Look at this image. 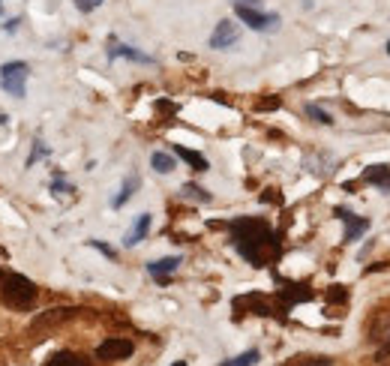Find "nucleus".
Listing matches in <instances>:
<instances>
[{"label": "nucleus", "instance_id": "21", "mask_svg": "<svg viewBox=\"0 0 390 366\" xmlns=\"http://www.w3.org/2000/svg\"><path fill=\"white\" fill-rule=\"evenodd\" d=\"M48 154H52V150L45 147V142H42V138H36V142H33V150H30V156H28V168H33L36 162H40V159H45Z\"/></svg>", "mask_w": 390, "mask_h": 366}, {"label": "nucleus", "instance_id": "2", "mask_svg": "<svg viewBox=\"0 0 390 366\" xmlns=\"http://www.w3.org/2000/svg\"><path fill=\"white\" fill-rule=\"evenodd\" d=\"M36 285L28 280L24 273H6L4 282H0V300H4V307L9 309H30L36 304Z\"/></svg>", "mask_w": 390, "mask_h": 366}, {"label": "nucleus", "instance_id": "15", "mask_svg": "<svg viewBox=\"0 0 390 366\" xmlns=\"http://www.w3.org/2000/svg\"><path fill=\"white\" fill-rule=\"evenodd\" d=\"M42 366H91V360L84 355H75V351H57V355H52Z\"/></svg>", "mask_w": 390, "mask_h": 366}, {"label": "nucleus", "instance_id": "16", "mask_svg": "<svg viewBox=\"0 0 390 366\" xmlns=\"http://www.w3.org/2000/svg\"><path fill=\"white\" fill-rule=\"evenodd\" d=\"M174 156H180L193 171H207V168H210V162H207L205 156L195 154V150H186V147H180V144L174 147Z\"/></svg>", "mask_w": 390, "mask_h": 366}, {"label": "nucleus", "instance_id": "33", "mask_svg": "<svg viewBox=\"0 0 390 366\" xmlns=\"http://www.w3.org/2000/svg\"><path fill=\"white\" fill-rule=\"evenodd\" d=\"M387 55H390V42H387Z\"/></svg>", "mask_w": 390, "mask_h": 366}, {"label": "nucleus", "instance_id": "13", "mask_svg": "<svg viewBox=\"0 0 390 366\" xmlns=\"http://www.w3.org/2000/svg\"><path fill=\"white\" fill-rule=\"evenodd\" d=\"M280 297L285 300V304H282V312H285V309H292L294 304L312 300V288L309 285H288V288H282V292H280Z\"/></svg>", "mask_w": 390, "mask_h": 366}, {"label": "nucleus", "instance_id": "11", "mask_svg": "<svg viewBox=\"0 0 390 366\" xmlns=\"http://www.w3.org/2000/svg\"><path fill=\"white\" fill-rule=\"evenodd\" d=\"M138 186H142V178H138V174L132 171V174H127V178H123V186H120V193L115 195V198H111V207H115V210H120L123 205H127V201L138 193Z\"/></svg>", "mask_w": 390, "mask_h": 366}, {"label": "nucleus", "instance_id": "26", "mask_svg": "<svg viewBox=\"0 0 390 366\" xmlns=\"http://www.w3.org/2000/svg\"><path fill=\"white\" fill-rule=\"evenodd\" d=\"M103 0H75V6H79L81 12H91V9H96Z\"/></svg>", "mask_w": 390, "mask_h": 366}, {"label": "nucleus", "instance_id": "8", "mask_svg": "<svg viewBox=\"0 0 390 366\" xmlns=\"http://www.w3.org/2000/svg\"><path fill=\"white\" fill-rule=\"evenodd\" d=\"M180 268V256H168V258H156V261H150L147 264V273L154 276V280L159 282V285H168V280H171V273Z\"/></svg>", "mask_w": 390, "mask_h": 366}, {"label": "nucleus", "instance_id": "12", "mask_svg": "<svg viewBox=\"0 0 390 366\" xmlns=\"http://www.w3.org/2000/svg\"><path fill=\"white\" fill-rule=\"evenodd\" d=\"M150 213H142V217H138L135 222H132V229L127 231V237H123V246H138L147 237V231H150Z\"/></svg>", "mask_w": 390, "mask_h": 366}, {"label": "nucleus", "instance_id": "4", "mask_svg": "<svg viewBox=\"0 0 390 366\" xmlns=\"http://www.w3.org/2000/svg\"><path fill=\"white\" fill-rule=\"evenodd\" d=\"M234 12L243 24H249V28L258 33H270L280 28V16H276V12H261L258 6H237V4H234Z\"/></svg>", "mask_w": 390, "mask_h": 366}, {"label": "nucleus", "instance_id": "1", "mask_svg": "<svg viewBox=\"0 0 390 366\" xmlns=\"http://www.w3.org/2000/svg\"><path fill=\"white\" fill-rule=\"evenodd\" d=\"M229 231H231L234 249L241 252L253 268H268L270 261L280 258L282 244H280L276 231L264 219H258V217H237L234 222H229Z\"/></svg>", "mask_w": 390, "mask_h": 366}, {"label": "nucleus", "instance_id": "32", "mask_svg": "<svg viewBox=\"0 0 390 366\" xmlns=\"http://www.w3.org/2000/svg\"><path fill=\"white\" fill-rule=\"evenodd\" d=\"M171 366H186V360H180V363H171Z\"/></svg>", "mask_w": 390, "mask_h": 366}, {"label": "nucleus", "instance_id": "18", "mask_svg": "<svg viewBox=\"0 0 390 366\" xmlns=\"http://www.w3.org/2000/svg\"><path fill=\"white\" fill-rule=\"evenodd\" d=\"M180 195L186 201H195V205H210V201H213V195L207 193V189H201L198 183H183L180 186Z\"/></svg>", "mask_w": 390, "mask_h": 366}, {"label": "nucleus", "instance_id": "25", "mask_svg": "<svg viewBox=\"0 0 390 366\" xmlns=\"http://www.w3.org/2000/svg\"><path fill=\"white\" fill-rule=\"evenodd\" d=\"M52 193H55V195H60V193H72V186L64 181V174H57V178H55V183H52Z\"/></svg>", "mask_w": 390, "mask_h": 366}, {"label": "nucleus", "instance_id": "29", "mask_svg": "<svg viewBox=\"0 0 390 366\" xmlns=\"http://www.w3.org/2000/svg\"><path fill=\"white\" fill-rule=\"evenodd\" d=\"M234 4H237V6H258L261 0H234Z\"/></svg>", "mask_w": 390, "mask_h": 366}, {"label": "nucleus", "instance_id": "14", "mask_svg": "<svg viewBox=\"0 0 390 366\" xmlns=\"http://www.w3.org/2000/svg\"><path fill=\"white\" fill-rule=\"evenodd\" d=\"M363 181L384 189V193H390V166H369L367 171H363Z\"/></svg>", "mask_w": 390, "mask_h": 366}, {"label": "nucleus", "instance_id": "10", "mask_svg": "<svg viewBox=\"0 0 390 366\" xmlns=\"http://www.w3.org/2000/svg\"><path fill=\"white\" fill-rule=\"evenodd\" d=\"M75 312H79V309H72V307H57V309H48V312H42V315H36V319H33V327H55V324H60V321L72 319Z\"/></svg>", "mask_w": 390, "mask_h": 366}, {"label": "nucleus", "instance_id": "20", "mask_svg": "<svg viewBox=\"0 0 390 366\" xmlns=\"http://www.w3.org/2000/svg\"><path fill=\"white\" fill-rule=\"evenodd\" d=\"M261 360V351L258 348H249V351H243V355H237V358H231V360H225L222 366H256Z\"/></svg>", "mask_w": 390, "mask_h": 366}, {"label": "nucleus", "instance_id": "27", "mask_svg": "<svg viewBox=\"0 0 390 366\" xmlns=\"http://www.w3.org/2000/svg\"><path fill=\"white\" fill-rule=\"evenodd\" d=\"M270 108H280V99H264V103H258V111H270Z\"/></svg>", "mask_w": 390, "mask_h": 366}, {"label": "nucleus", "instance_id": "30", "mask_svg": "<svg viewBox=\"0 0 390 366\" xmlns=\"http://www.w3.org/2000/svg\"><path fill=\"white\" fill-rule=\"evenodd\" d=\"M4 123H9V118H6V115H0V126H4Z\"/></svg>", "mask_w": 390, "mask_h": 366}, {"label": "nucleus", "instance_id": "28", "mask_svg": "<svg viewBox=\"0 0 390 366\" xmlns=\"http://www.w3.org/2000/svg\"><path fill=\"white\" fill-rule=\"evenodd\" d=\"M16 28H18V18H12V21L4 24V30H6V33H16Z\"/></svg>", "mask_w": 390, "mask_h": 366}, {"label": "nucleus", "instance_id": "23", "mask_svg": "<svg viewBox=\"0 0 390 366\" xmlns=\"http://www.w3.org/2000/svg\"><path fill=\"white\" fill-rule=\"evenodd\" d=\"M327 300H331V304H345V300H348L345 285H331V292H327Z\"/></svg>", "mask_w": 390, "mask_h": 366}, {"label": "nucleus", "instance_id": "7", "mask_svg": "<svg viewBox=\"0 0 390 366\" xmlns=\"http://www.w3.org/2000/svg\"><path fill=\"white\" fill-rule=\"evenodd\" d=\"M237 40H241V28H237L234 21L222 18L217 24V30L210 33V48H217V52H225V48H231Z\"/></svg>", "mask_w": 390, "mask_h": 366}, {"label": "nucleus", "instance_id": "3", "mask_svg": "<svg viewBox=\"0 0 390 366\" xmlns=\"http://www.w3.org/2000/svg\"><path fill=\"white\" fill-rule=\"evenodd\" d=\"M28 75H30V67L24 60L4 63V67H0V87H4L9 96L24 99L28 96Z\"/></svg>", "mask_w": 390, "mask_h": 366}, {"label": "nucleus", "instance_id": "31", "mask_svg": "<svg viewBox=\"0 0 390 366\" xmlns=\"http://www.w3.org/2000/svg\"><path fill=\"white\" fill-rule=\"evenodd\" d=\"M4 276H6V270H0V282H4Z\"/></svg>", "mask_w": 390, "mask_h": 366}, {"label": "nucleus", "instance_id": "19", "mask_svg": "<svg viewBox=\"0 0 390 366\" xmlns=\"http://www.w3.org/2000/svg\"><path fill=\"white\" fill-rule=\"evenodd\" d=\"M304 115H306V118H312L319 126H331V123H333V118L327 115V111H324L321 105H316V103H306V105H304Z\"/></svg>", "mask_w": 390, "mask_h": 366}, {"label": "nucleus", "instance_id": "22", "mask_svg": "<svg viewBox=\"0 0 390 366\" xmlns=\"http://www.w3.org/2000/svg\"><path fill=\"white\" fill-rule=\"evenodd\" d=\"M333 360L331 358H294V363L288 366H331Z\"/></svg>", "mask_w": 390, "mask_h": 366}, {"label": "nucleus", "instance_id": "9", "mask_svg": "<svg viewBox=\"0 0 390 366\" xmlns=\"http://www.w3.org/2000/svg\"><path fill=\"white\" fill-rule=\"evenodd\" d=\"M117 57H127V60H132V63H154V57L150 55H144V52H138V48H132V45H123V42H117L115 36L108 40V60H117Z\"/></svg>", "mask_w": 390, "mask_h": 366}, {"label": "nucleus", "instance_id": "17", "mask_svg": "<svg viewBox=\"0 0 390 366\" xmlns=\"http://www.w3.org/2000/svg\"><path fill=\"white\" fill-rule=\"evenodd\" d=\"M150 168L159 171V174H171L178 168V162H174V156L166 154V150H154V154H150Z\"/></svg>", "mask_w": 390, "mask_h": 366}, {"label": "nucleus", "instance_id": "24", "mask_svg": "<svg viewBox=\"0 0 390 366\" xmlns=\"http://www.w3.org/2000/svg\"><path fill=\"white\" fill-rule=\"evenodd\" d=\"M87 246H93V249H99L105 258H117V249H111L108 244H103V241H87Z\"/></svg>", "mask_w": 390, "mask_h": 366}, {"label": "nucleus", "instance_id": "5", "mask_svg": "<svg viewBox=\"0 0 390 366\" xmlns=\"http://www.w3.org/2000/svg\"><path fill=\"white\" fill-rule=\"evenodd\" d=\"M132 351H135L132 339L111 336V339H105V343L96 345V358L99 360H127V358H132Z\"/></svg>", "mask_w": 390, "mask_h": 366}, {"label": "nucleus", "instance_id": "6", "mask_svg": "<svg viewBox=\"0 0 390 366\" xmlns=\"http://www.w3.org/2000/svg\"><path fill=\"white\" fill-rule=\"evenodd\" d=\"M336 217L343 219V225H345V234H343L345 244H355V241H360V237L369 231V219L367 217H357V213H351L345 207H336Z\"/></svg>", "mask_w": 390, "mask_h": 366}]
</instances>
